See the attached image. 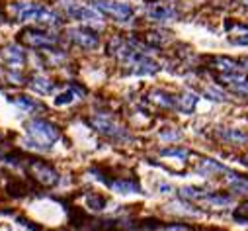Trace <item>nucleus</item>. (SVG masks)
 <instances>
[{
  "instance_id": "nucleus-8",
  "label": "nucleus",
  "mask_w": 248,
  "mask_h": 231,
  "mask_svg": "<svg viewBox=\"0 0 248 231\" xmlns=\"http://www.w3.org/2000/svg\"><path fill=\"white\" fill-rule=\"evenodd\" d=\"M65 12L69 18L78 20V22H96L102 18V14L96 8H90V6L78 4V2H65Z\"/></svg>"
},
{
  "instance_id": "nucleus-2",
  "label": "nucleus",
  "mask_w": 248,
  "mask_h": 231,
  "mask_svg": "<svg viewBox=\"0 0 248 231\" xmlns=\"http://www.w3.org/2000/svg\"><path fill=\"white\" fill-rule=\"evenodd\" d=\"M16 18L20 22H35L41 26H49V28H59L63 26L59 14H55L51 8L43 6V4H35V2H22L20 6H14Z\"/></svg>"
},
{
  "instance_id": "nucleus-21",
  "label": "nucleus",
  "mask_w": 248,
  "mask_h": 231,
  "mask_svg": "<svg viewBox=\"0 0 248 231\" xmlns=\"http://www.w3.org/2000/svg\"><path fill=\"white\" fill-rule=\"evenodd\" d=\"M162 155H170V157H180V159H184V157H188V151H186V149H164Z\"/></svg>"
},
{
  "instance_id": "nucleus-22",
  "label": "nucleus",
  "mask_w": 248,
  "mask_h": 231,
  "mask_svg": "<svg viewBox=\"0 0 248 231\" xmlns=\"http://www.w3.org/2000/svg\"><path fill=\"white\" fill-rule=\"evenodd\" d=\"M205 96H209L211 100H225V98H227L223 92H219V90H215V88H207V90H205Z\"/></svg>"
},
{
  "instance_id": "nucleus-13",
  "label": "nucleus",
  "mask_w": 248,
  "mask_h": 231,
  "mask_svg": "<svg viewBox=\"0 0 248 231\" xmlns=\"http://www.w3.org/2000/svg\"><path fill=\"white\" fill-rule=\"evenodd\" d=\"M196 104H198V96H196L194 92H184V94L176 100V108H178L180 112H184V114L194 112Z\"/></svg>"
},
{
  "instance_id": "nucleus-3",
  "label": "nucleus",
  "mask_w": 248,
  "mask_h": 231,
  "mask_svg": "<svg viewBox=\"0 0 248 231\" xmlns=\"http://www.w3.org/2000/svg\"><path fill=\"white\" fill-rule=\"evenodd\" d=\"M18 41L28 45V47H35V49H53L59 43V37L55 33L43 32V30L28 28V30L18 33Z\"/></svg>"
},
{
  "instance_id": "nucleus-14",
  "label": "nucleus",
  "mask_w": 248,
  "mask_h": 231,
  "mask_svg": "<svg viewBox=\"0 0 248 231\" xmlns=\"http://www.w3.org/2000/svg\"><path fill=\"white\" fill-rule=\"evenodd\" d=\"M229 181H231V188L238 194H246L248 192V179L240 177L236 172H229Z\"/></svg>"
},
{
  "instance_id": "nucleus-18",
  "label": "nucleus",
  "mask_w": 248,
  "mask_h": 231,
  "mask_svg": "<svg viewBox=\"0 0 248 231\" xmlns=\"http://www.w3.org/2000/svg\"><path fill=\"white\" fill-rule=\"evenodd\" d=\"M12 102H14L16 106L24 108V110H33V108H37V106H39V102H35L33 98H28V96H18V98H12Z\"/></svg>"
},
{
  "instance_id": "nucleus-12",
  "label": "nucleus",
  "mask_w": 248,
  "mask_h": 231,
  "mask_svg": "<svg viewBox=\"0 0 248 231\" xmlns=\"http://www.w3.org/2000/svg\"><path fill=\"white\" fill-rule=\"evenodd\" d=\"M198 172L202 177H213V175H217V172H229V170L223 165H219V163H215L211 159H203L202 165L198 166Z\"/></svg>"
},
{
  "instance_id": "nucleus-15",
  "label": "nucleus",
  "mask_w": 248,
  "mask_h": 231,
  "mask_svg": "<svg viewBox=\"0 0 248 231\" xmlns=\"http://www.w3.org/2000/svg\"><path fill=\"white\" fill-rule=\"evenodd\" d=\"M31 88L37 90V92H41V94H51L55 90V86L51 84V81L45 79V77H33L31 79Z\"/></svg>"
},
{
  "instance_id": "nucleus-11",
  "label": "nucleus",
  "mask_w": 248,
  "mask_h": 231,
  "mask_svg": "<svg viewBox=\"0 0 248 231\" xmlns=\"http://www.w3.org/2000/svg\"><path fill=\"white\" fill-rule=\"evenodd\" d=\"M147 16L155 22H168L176 16V12H174V8H170L166 4H153L147 8Z\"/></svg>"
},
{
  "instance_id": "nucleus-5",
  "label": "nucleus",
  "mask_w": 248,
  "mask_h": 231,
  "mask_svg": "<svg viewBox=\"0 0 248 231\" xmlns=\"http://www.w3.org/2000/svg\"><path fill=\"white\" fill-rule=\"evenodd\" d=\"M90 126H92L98 133H102V135H106V137H109V139H115V141L127 137L125 130L119 128V126L111 120V116H106V114H94L92 118H90Z\"/></svg>"
},
{
  "instance_id": "nucleus-10",
  "label": "nucleus",
  "mask_w": 248,
  "mask_h": 231,
  "mask_svg": "<svg viewBox=\"0 0 248 231\" xmlns=\"http://www.w3.org/2000/svg\"><path fill=\"white\" fill-rule=\"evenodd\" d=\"M109 188L117 194H141V184L133 179H117L109 182Z\"/></svg>"
},
{
  "instance_id": "nucleus-6",
  "label": "nucleus",
  "mask_w": 248,
  "mask_h": 231,
  "mask_svg": "<svg viewBox=\"0 0 248 231\" xmlns=\"http://www.w3.org/2000/svg\"><path fill=\"white\" fill-rule=\"evenodd\" d=\"M67 35L75 45H78L82 49H88V51H92L100 45V35L90 28H82V26L80 28H69Z\"/></svg>"
},
{
  "instance_id": "nucleus-24",
  "label": "nucleus",
  "mask_w": 248,
  "mask_h": 231,
  "mask_svg": "<svg viewBox=\"0 0 248 231\" xmlns=\"http://www.w3.org/2000/svg\"><path fill=\"white\" fill-rule=\"evenodd\" d=\"M242 210H244V212H248V202H244V204H242Z\"/></svg>"
},
{
  "instance_id": "nucleus-1",
  "label": "nucleus",
  "mask_w": 248,
  "mask_h": 231,
  "mask_svg": "<svg viewBox=\"0 0 248 231\" xmlns=\"http://www.w3.org/2000/svg\"><path fill=\"white\" fill-rule=\"evenodd\" d=\"M26 130H28V147L31 149H37V151H49L53 147V143L59 141L61 137V132L57 126L45 122V120H31L26 124Z\"/></svg>"
},
{
  "instance_id": "nucleus-4",
  "label": "nucleus",
  "mask_w": 248,
  "mask_h": 231,
  "mask_svg": "<svg viewBox=\"0 0 248 231\" xmlns=\"http://www.w3.org/2000/svg\"><path fill=\"white\" fill-rule=\"evenodd\" d=\"M94 8L117 22H129L133 18V8L125 2H117V0H94Z\"/></svg>"
},
{
  "instance_id": "nucleus-20",
  "label": "nucleus",
  "mask_w": 248,
  "mask_h": 231,
  "mask_svg": "<svg viewBox=\"0 0 248 231\" xmlns=\"http://www.w3.org/2000/svg\"><path fill=\"white\" fill-rule=\"evenodd\" d=\"M73 100H75V94L69 90V92H65V94L57 96V98H55V104H57V106H63V104H71Z\"/></svg>"
},
{
  "instance_id": "nucleus-25",
  "label": "nucleus",
  "mask_w": 248,
  "mask_h": 231,
  "mask_svg": "<svg viewBox=\"0 0 248 231\" xmlns=\"http://www.w3.org/2000/svg\"><path fill=\"white\" fill-rule=\"evenodd\" d=\"M242 163H244V165H248V155H246V159H244V161H242Z\"/></svg>"
},
{
  "instance_id": "nucleus-19",
  "label": "nucleus",
  "mask_w": 248,
  "mask_h": 231,
  "mask_svg": "<svg viewBox=\"0 0 248 231\" xmlns=\"http://www.w3.org/2000/svg\"><path fill=\"white\" fill-rule=\"evenodd\" d=\"M203 200H207L209 204H215V206H229L232 202L231 196H223V194H207Z\"/></svg>"
},
{
  "instance_id": "nucleus-7",
  "label": "nucleus",
  "mask_w": 248,
  "mask_h": 231,
  "mask_svg": "<svg viewBox=\"0 0 248 231\" xmlns=\"http://www.w3.org/2000/svg\"><path fill=\"white\" fill-rule=\"evenodd\" d=\"M30 170L37 182H41L43 186H55L59 182V172L49 165V163H43V161H30Z\"/></svg>"
},
{
  "instance_id": "nucleus-16",
  "label": "nucleus",
  "mask_w": 248,
  "mask_h": 231,
  "mask_svg": "<svg viewBox=\"0 0 248 231\" xmlns=\"http://www.w3.org/2000/svg\"><path fill=\"white\" fill-rule=\"evenodd\" d=\"M221 137L231 141V143H244V141H248V135L244 132H240V130H225V132H221Z\"/></svg>"
},
{
  "instance_id": "nucleus-9",
  "label": "nucleus",
  "mask_w": 248,
  "mask_h": 231,
  "mask_svg": "<svg viewBox=\"0 0 248 231\" xmlns=\"http://www.w3.org/2000/svg\"><path fill=\"white\" fill-rule=\"evenodd\" d=\"M0 55H2V61H4L10 69H20V67H24V63H26V53H24L20 47H16V45L4 47Z\"/></svg>"
},
{
  "instance_id": "nucleus-17",
  "label": "nucleus",
  "mask_w": 248,
  "mask_h": 231,
  "mask_svg": "<svg viewBox=\"0 0 248 231\" xmlns=\"http://www.w3.org/2000/svg\"><path fill=\"white\" fill-rule=\"evenodd\" d=\"M86 206H88L90 210H94V212H100V210L106 208V198H104V196H98V194H88Z\"/></svg>"
},
{
  "instance_id": "nucleus-23",
  "label": "nucleus",
  "mask_w": 248,
  "mask_h": 231,
  "mask_svg": "<svg viewBox=\"0 0 248 231\" xmlns=\"http://www.w3.org/2000/svg\"><path fill=\"white\" fill-rule=\"evenodd\" d=\"M234 45H248V33H244V35H240V37H234V39H231Z\"/></svg>"
}]
</instances>
